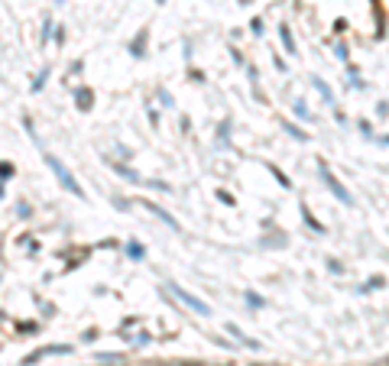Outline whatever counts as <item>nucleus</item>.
<instances>
[{
    "mask_svg": "<svg viewBox=\"0 0 389 366\" xmlns=\"http://www.w3.org/2000/svg\"><path fill=\"white\" fill-rule=\"evenodd\" d=\"M46 162H49V169H52V172H56V178H59V182H62V185H65V188H68V191H72V195H78V198H81V195H85V191H81V185H78V182H75V175H72V172H68V169H65V165H62V162H59V159H56V156H52V153H46Z\"/></svg>",
    "mask_w": 389,
    "mask_h": 366,
    "instance_id": "obj_1",
    "label": "nucleus"
},
{
    "mask_svg": "<svg viewBox=\"0 0 389 366\" xmlns=\"http://www.w3.org/2000/svg\"><path fill=\"white\" fill-rule=\"evenodd\" d=\"M321 175H324V185H327V188H331V195L334 198H337V201H344V204H350V195H347V191H344V185H340L337 182V178H334V172L331 169H327V165L321 162Z\"/></svg>",
    "mask_w": 389,
    "mask_h": 366,
    "instance_id": "obj_2",
    "label": "nucleus"
},
{
    "mask_svg": "<svg viewBox=\"0 0 389 366\" xmlns=\"http://www.w3.org/2000/svg\"><path fill=\"white\" fill-rule=\"evenodd\" d=\"M169 288H172V292H175V295H179V298H182V301H185V305H188V308H195V311H198V314H211V308H208V305H204V301H201V298H195V295H188V292H185V288H179V285H175V282H172V285H169Z\"/></svg>",
    "mask_w": 389,
    "mask_h": 366,
    "instance_id": "obj_3",
    "label": "nucleus"
},
{
    "mask_svg": "<svg viewBox=\"0 0 389 366\" xmlns=\"http://www.w3.org/2000/svg\"><path fill=\"white\" fill-rule=\"evenodd\" d=\"M143 208H146V211H153V214H156V217H159V220H166V224L172 227V230H182V227H179V220H175V217H172V214H169V211L156 208V204H149V201H143Z\"/></svg>",
    "mask_w": 389,
    "mask_h": 366,
    "instance_id": "obj_4",
    "label": "nucleus"
},
{
    "mask_svg": "<svg viewBox=\"0 0 389 366\" xmlns=\"http://www.w3.org/2000/svg\"><path fill=\"white\" fill-rule=\"evenodd\" d=\"M78 104H81V110H88V107H91V94H88L85 88L78 91Z\"/></svg>",
    "mask_w": 389,
    "mask_h": 366,
    "instance_id": "obj_5",
    "label": "nucleus"
},
{
    "mask_svg": "<svg viewBox=\"0 0 389 366\" xmlns=\"http://www.w3.org/2000/svg\"><path fill=\"white\" fill-rule=\"evenodd\" d=\"M282 43H285V49H289V52H295V43H292V33L289 30H282Z\"/></svg>",
    "mask_w": 389,
    "mask_h": 366,
    "instance_id": "obj_6",
    "label": "nucleus"
},
{
    "mask_svg": "<svg viewBox=\"0 0 389 366\" xmlns=\"http://www.w3.org/2000/svg\"><path fill=\"white\" fill-rule=\"evenodd\" d=\"M285 130H289L292 136H298V140H305V133H302V130H298V127H292V123H285Z\"/></svg>",
    "mask_w": 389,
    "mask_h": 366,
    "instance_id": "obj_7",
    "label": "nucleus"
},
{
    "mask_svg": "<svg viewBox=\"0 0 389 366\" xmlns=\"http://www.w3.org/2000/svg\"><path fill=\"white\" fill-rule=\"evenodd\" d=\"M159 4H162V0H159Z\"/></svg>",
    "mask_w": 389,
    "mask_h": 366,
    "instance_id": "obj_8",
    "label": "nucleus"
}]
</instances>
